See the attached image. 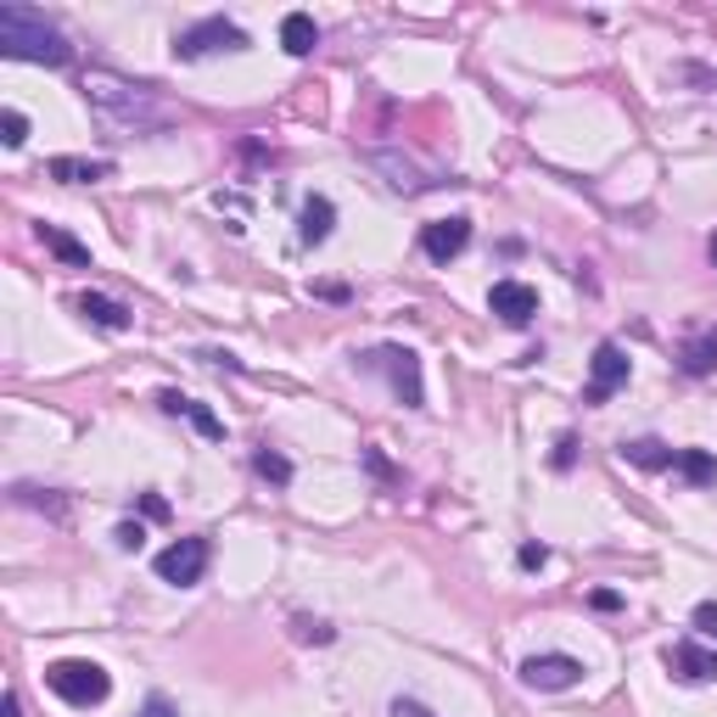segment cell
<instances>
[{"label": "cell", "instance_id": "1", "mask_svg": "<svg viewBox=\"0 0 717 717\" xmlns=\"http://www.w3.org/2000/svg\"><path fill=\"white\" fill-rule=\"evenodd\" d=\"M84 102L124 135H157L163 124H174V107L152 84H135V79H118V73H102V67L84 73Z\"/></svg>", "mask_w": 717, "mask_h": 717}, {"label": "cell", "instance_id": "2", "mask_svg": "<svg viewBox=\"0 0 717 717\" xmlns=\"http://www.w3.org/2000/svg\"><path fill=\"white\" fill-rule=\"evenodd\" d=\"M0 51L12 62H40V67H73L67 34L34 12V7H0Z\"/></svg>", "mask_w": 717, "mask_h": 717}, {"label": "cell", "instance_id": "3", "mask_svg": "<svg viewBox=\"0 0 717 717\" xmlns=\"http://www.w3.org/2000/svg\"><path fill=\"white\" fill-rule=\"evenodd\" d=\"M45 689L67 706H102L113 695V673L102 662H84V656H62L45 667Z\"/></svg>", "mask_w": 717, "mask_h": 717}, {"label": "cell", "instance_id": "4", "mask_svg": "<svg viewBox=\"0 0 717 717\" xmlns=\"http://www.w3.org/2000/svg\"><path fill=\"white\" fill-rule=\"evenodd\" d=\"M358 365H365V371H382L387 387H393V398H398L404 409H426V382H420V353H415V347L382 342V347H371L365 358H358Z\"/></svg>", "mask_w": 717, "mask_h": 717}, {"label": "cell", "instance_id": "5", "mask_svg": "<svg viewBox=\"0 0 717 717\" xmlns=\"http://www.w3.org/2000/svg\"><path fill=\"white\" fill-rule=\"evenodd\" d=\"M247 29H236L230 18H202L191 29L174 34V56L179 62H202V56H219V51H247Z\"/></svg>", "mask_w": 717, "mask_h": 717}, {"label": "cell", "instance_id": "6", "mask_svg": "<svg viewBox=\"0 0 717 717\" xmlns=\"http://www.w3.org/2000/svg\"><path fill=\"white\" fill-rule=\"evenodd\" d=\"M208 561H214V544H208L202 532H191V538H174V544L152 561V572L163 583H174V589H191V583H202Z\"/></svg>", "mask_w": 717, "mask_h": 717}, {"label": "cell", "instance_id": "7", "mask_svg": "<svg viewBox=\"0 0 717 717\" xmlns=\"http://www.w3.org/2000/svg\"><path fill=\"white\" fill-rule=\"evenodd\" d=\"M516 678H521V689L555 695V689H572V684L583 678V662L567 656V651H544V656H527V662L516 667Z\"/></svg>", "mask_w": 717, "mask_h": 717}, {"label": "cell", "instance_id": "8", "mask_svg": "<svg viewBox=\"0 0 717 717\" xmlns=\"http://www.w3.org/2000/svg\"><path fill=\"white\" fill-rule=\"evenodd\" d=\"M616 387H627V353L616 342H600L594 358H589V387H583V404H605Z\"/></svg>", "mask_w": 717, "mask_h": 717}, {"label": "cell", "instance_id": "9", "mask_svg": "<svg viewBox=\"0 0 717 717\" xmlns=\"http://www.w3.org/2000/svg\"><path fill=\"white\" fill-rule=\"evenodd\" d=\"M466 247H471V219H466V214H455V219H432V225L420 230V252H426L432 263H455Z\"/></svg>", "mask_w": 717, "mask_h": 717}, {"label": "cell", "instance_id": "10", "mask_svg": "<svg viewBox=\"0 0 717 717\" xmlns=\"http://www.w3.org/2000/svg\"><path fill=\"white\" fill-rule=\"evenodd\" d=\"M667 673L678 684H717V651H706L700 640H678L667 645Z\"/></svg>", "mask_w": 717, "mask_h": 717}, {"label": "cell", "instance_id": "11", "mask_svg": "<svg viewBox=\"0 0 717 717\" xmlns=\"http://www.w3.org/2000/svg\"><path fill=\"white\" fill-rule=\"evenodd\" d=\"M488 309H493L505 325H532V314H538V292H532L527 281H493Z\"/></svg>", "mask_w": 717, "mask_h": 717}, {"label": "cell", "instance_id": "12", "mask_svg": "<svg viewBox=\"0 0 717 717\" xmlns=\"http://www.w3.org/2000/svg\"><path fill=\"white\" fill-rule=\"evenodd\" d=\"M331 230H336V202L331 197H303V208H298V241L303 247H320V241H331Z\"/></svg>", "mask_w": 717, "mask_h": 717}, {"label": "cell", "instance_id": "13", "mask_svg": "<svg viewBox=\"0 0 717 717\" xmlns=\"http://www.w3.org/2000/svg\"><path fill=\"white\" fill-rule=\"evenodd\" d=\"M157 409H163V415H186V420H191V426H197L208 443H219V437H225V420H219L208 404L186 398V393H157Z\"/></svg>", "mask_w": 717, "mask_h": 717}, {"label": "cell", "instance_id": "14", "mask_svg": "<svg viewBox=\"0 0 717 717\" xmlns=\"http://www.w3.org/2000/svg\"><path fill=\"white\" fill-rule=\"evenodd\" d=\"M90 325H96V331H129V309L118 303V298H107V292H79V303H73Z\"/></svg>", "mask_w": 717, "mask_h": 717}, {"label": "cell", "instance_id": "15", "mask_svg": "<svg viewBox=\"0 0 717 717\" xmlns=\"http://www.w3.org/2000/svg\"><path fill=\"white\" fill-rule=\"evenodd\" d=\"M45 174L62 179V186H90V179H107L113 163H107V157H51Z\"/></svg>", "mask_w": 717, "mask_h": 717}, {"label": "cell", "instance_id": "16", "mask_svg": "<svg viewBox=\"0 0 717 717\" xmlns=\"http://www.w3.org/2000/svg\"><path fill=\"white\" fill-rule=\"evenodd\" d=\"M622 460L640 466V471H673L678 448H667L662 437H634V443H622Z\"/></svg>", "mask_w": 717, "mask_h": 717}, {"label": "cell", "instance_id": "17", "mask_svg": "<svg viewBox=\"0 0 717 717\" xmlns=\"http://www.w3.org/2000/svg\"><path fill=\"white\" fill-rule=\"evenodd\" d=\"M678 371H684V376H711V371H717V325L700 331V336H689V342L678 347Z\"/></svg>", "mask_w": 717, "mask_h": 717}, {"label": "cell", "instance_id": "18", "mask_svg": "<svg viewBox=\"0 0 717 717\" xmlns=\"http://www.w3.org/2000/svg\"><path fill=\"white\" fill-rule=\"evenodd\" d=\"M281 45H287V56H314V45H320L314 18L309 12H287L281 18Z\"/></svg>", "mask_w": 717, "mask_h": 717}, {"label": "cell", "instance_id": "19", "mask_svg": "<svg viewBox=\"0 0 717 717\" xmlns=\"http://www.w3.org/2000/svg\"><path fill=\"white\" fill-rule=\"evenodd\" d=\"M673 471H678L689 488H711V482H717V455H706V448H678Z\"/></svg>", "mask_w": 717, "mask_h": 717}, {"label": "cell", "instance_id": "20", "mask_svg": "<svg viewBox=\"0 0 717 717\" xmlns=\"http://www.w3.org/2000/svg\"><path fill=\"white\" fill-rule=\"evenodd\" d=\"M252 471H258L263 482H276V488H292V477H298V471H292V460L281 455V448H269V443L252 455Z\"/></svg>", "mask_w": 717, "mask_h": 717}, {"label": "cell", "instance_id": "21", "mask_svg": "<svg viewBox=\"0 0 717 717\" xmlns=\"http://www.w3.org/2000/svg\"><path fill=\"white\" fill-rule=\"evenodd\" d=\"M40 241L62 258V263H73V269H90V247H79L67 230H56V225H40Z\"/></svg>", "mask_w": 717, "mask_h": 717}, {"label": "cell", "instance_id": "22", "mask_svg": "<svg viewBox=\"0 0 717 717\" xmlns=\"http://www.w3.org/2000/svg\"><path fill=\"white\" fill-rule=\"evenodd\" d=\"M12 499H18V505H34V510H45V516H56V521L67 516V505H62L51 488H29V482H18V488H12Z\"/></svg>", "mask_w": 717, "mask_h": 717}, {"label": "cell", "instance_id": "23", "mask_svg": "<svg viewBox=\"0 0 717 717\" xmlns=\"http://www.w3.org/2000/svg\"><path fill=\"white\" fill-rule=\"evenodd\" d=\"M292 640H298V645H331L336 627L320 622V616H292Z\"/></svg>", "mask_w": 717, "mask_h": 717}, {"label": "cell", "instance_id": "24", "mask_svg": "<svg viewBox=\"0 0 717 717\" xmlns=\"http://www.w3.org/2000/svg\"><path fill=\"white\" fill-rule=\"evenodd\" d=\"M0 141H7L12 152H18L23 141H29V118H23L18 107H7V113H0Z\"/></svg>", "mask_w": 717, "mask_h": 717}, {"label": "cell", "instance_id": "25", "mask_svg": "<svg viewBox=\"0 0 717 717\" xmlns=\"http://www.w3.org/2000/svg\"><path fill=\"white\" fill-rule=\"evenodd\" d=\"M689 622H695V634H706V640H717V600H700Z\"/></svg>", "mask_w": 717, "mask_h": 717}, {"label": "cell", "instance_id": "26", "mask_svg": "<svg viewBox=\"0 0 717 717\" xmlns=\"http://www.w3.org/2000/svg\"><path fill=\"white\" fill-rule=\"evenodd\" d=\"M113 538H118V550H141V544H146V527H141V521H118Z\"/></svg>", "mask_w": 717, "mask_h": 717}, {"label": "cell", "instance_id": "27", "mask_svg": "<svg viewBox=\"0 0 717 717\" xmlns=\"http://www.w3.org/2000/svg\"><path fill=\"white\" fill-rule=\"evenodd\" d=\"M544 561H550V550H544V544H521V550H516V567H521V572H538Z\"/></svg>", "mask_w": 717, "mask_h": 717}, {"label": "cell", "instance_id": "28", "mask_svg": "<svg viewBox=\"0 0 717 717\" xmlns=\"http://www.w3.org/2000/svg\"><path fill=\"white\" fill-rule=\"evenodd\" d=\"M135 717H179V706H174L168 695H146V706H141Z\"/></svg>", "mask_w": 717, "mask_h": 717}, {"label": "cell", "instance_id": "29", "mask_svg": "<svg viewBox=\"0 0 717 717\" xmlns=\"http://www.w3.org/2000/svg\"><path fill=\"white\" fill-rule=\"evenodd\" d=\"M393 717H437V711H432L426 700H415V695H398V700H393Z\"/></svg>", "mask_w": 717, "mask_h": 717}, {"label": "cell", "instance_id": "30", "mask_svg": "<svg viewBox=\"0 0 717 717\" xmlns=\"http://www.w3.org/2000/svg\"><path fill=\"white\" fill-rule=\"evenodd\" d=\"M572 460H578V437H561L555 455H550V466H555V471H572Z\"/></svg>", "mask_w": 717, "mask_h": 717}, {"label": "cell", "instance_id": "31", "mask_svg": "<svg viewBox=\"0 0 717 717\" xmlns=\"http://www.w3.org/2000/svg\"><path fill=\"white\" fill-rule=\"evenodd\" d=\"M589 605H594V611H622V594H616V589H594Z\"/></svg>", "mask_w": 717, "mask_h": 717}, {"label": "cell", "instance_id": "32", "mask_svg": "<svg viewBox=\"0 0 717 717\" xmlns=\"http://www.w3.org/2000/svg\"><path fill=\"white\" fill-rule=\"evenodd\" d=\"M141 510H146L152 521H163V516H168V499H163V493H141Z\"/></svg>", "mask_w": 717, "mask_h": 717}, {"label": "cell", "instance_id": "33", "mask_svg": "<svg viewBox=\"0 0 717 717\" xmlns=\"http://www.w3.org/2000/svg\"><path fill=\"white\" fill-rule=\"evenodd\" d=\"M202 358H208V365H225V371H241V358H236V353H219V347H208Z\"/></svg>", "mask_w": 717, "mask_h": 717}, {"label": "cell", "instance_id": "34", "mask_svg": "<svg viewBox=\"0 0 717 717\" xmlns=\"http://www.w3.org/2000/svg\"><path fill=\"white\" fill-rule=\"evenodd\" d=\"M0 717H23V700H18V689H7V700H0Z\"/></svg>", "mask_w": 717, "mask_h": 717}, {"label": "cell", "instance_id": "35", "mask_svg": "<svg viewBox=\"0 0 717 717\" xmlns=\"http://www.w3.org/2000/svg\"><path fill=\"white\" fill-rule=\"evenodd\" d=\"M706 252H711V263H717V236H711V247H706Z\"/></svg>", "mask_w": 717, "mask_h": 717}]
</instances>
